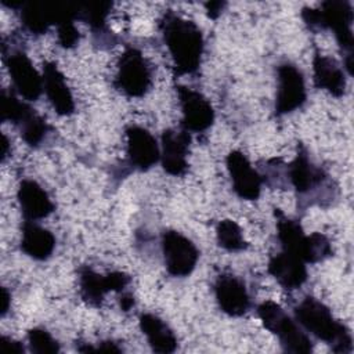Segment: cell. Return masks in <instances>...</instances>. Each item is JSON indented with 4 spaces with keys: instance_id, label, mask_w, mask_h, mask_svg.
Instances as JSON below:
<instances>
[{
    "instance_id": "26",
    "label": "cell",
    "mask_w": 354,
    "mask_h": 354,
    "mask_svg": "<svg viewBox=\"0 0 354 354\" xmlns=\"http://www.w3.org/2000/svg\"><path fill=\"white\" fill-rule=\"evenodd\" d=\"M19 133L22 140L29 145V147H37L40 145L47 134L50 133L51 127L50 124L36 112L33 111L19 126Z\"/></svg>"
},
{
    "instance_id": "25",
    "label": "cell",
    "mask_w": 354,
    "mask_h": 354,
    "mask_svg": "<svg viewBox=\"0 0 354 354\" xmlns=\"http://www.w3.org/2000/svg\"><path fill=\"white\" fill-rule=\"evenodd\" d=\"M35 109L26 102L21 101L14 91H1V120L10 122L17 127L33 112Z\"/></svg>"
},
{
    "instance_id": "11",
    "label": "cell",
    "mask_w": 354,
    "mask_h": 354,
    "mask_svg": "<svg viewBox=\"0 0 354 354\" xmlns=\"http://www.w3.org/2000/svg\"><path fill=\"white\" fill-rule=\"evenodd\" d=\"M178 95L183 119L180 122L181 129L194 133H202L207 130L214 122V109L210 101L199 91L185 87L176 86Z\"/></svg>"
},
{
    "instance_id": "30",
    "label": "cell",
    "mask_w": 354,
    "mask_h": 354,
    "mask_svg": "<svg viewBox=\"0 0 354 354\" xmlns=\"http://www.w3.org/2000/svg\"><path fill=\"white\" fill-rule=\"evenodd\" d=\"M205 7H206V11H207V15L210 18L216 19L221 14L223 8L225 7V1H209V3L205 4Z\"/></svg>"
},
{
    "instance_id": "7",
    "label": "cell",
    "mask_w": 354,
    "mask_h": 354,
    "mask_svg": "<svg viewBox=\"0 0 354 354\" xmlns=\"http://www.w3.org/2000/svg\"><path fill=\"white\" fill-rule=\"evenodd\" d=\"M162 252L167 272L180 278L188 277L199 259L195 243L176 230H166L162 234Z\"/></svg>"
},
{
    "instance_id": "2",
    "label": "cell",
    "mask_w": 354,
    "mask_h": 354,
    "mask_svg": "<svg viewBox=\"0 0 354 354\" xmlns=\"http://www.w3.org/2000/svg\"><path fill=\"white\" fill-rule=\"evenodd\" d=\"M295 318L307 332L330 346L335 353H351L353 339L348 328L339 322L328 306L306 296L295 308Z\"/></svg>"
},
{
    "instance_id": "6",
    "label": "cell",
    "mask_w": 354,
    "mask_h": 354,
    "mask_svg": "<svg viewBox=\"0 0 354 354\" xmlns=\"http://www.w3.org/2000/svg\"><path fill=\"white\" fill-rule=\"evenodd\" d=\"M115 87L127 97H142L152 86V69L142 53L136 47H127L118 61Z\"/></svg>"
},
{
    "instance_id": "33",
    "label": "cell",
    "mask_w": 354,
    "mask_h": 354,
    "mask_svg": "<svg viewBox=\"0 0 354 354\" xmlns=\"http://www.w3.org/2000/svg\"><path fill=\"white\" fill-rule=\"evenodd\" d=\"M8 147H10V142H8V138L6 136H3V151H1V160L4 162L6 158L8 156Z\"/></svg>"
},
{
    "instance_id": "19",
    "label": "cell",
    "mask_w": 354,
    "mask_h": 354,
    "mask_svg": "<svg viewBox=\"0 0 354 354\" xmlns=\"http://www.w3.org/2000/svg\"><path fill=\"white\" fill-rule=\"evenodd\" d=\"M267 270L275 281L288 290L297 289L307 281L306 263L297 256L283 250L270 259Z\"/></svg>"
},
{
    "instance_id": "4",
    "label": "cell",
    "mask_w": 354,
    "mask_h": 354,
    "mask_svg": "<svg viewBox=\"0 0 354 354\" xmlns=\"http://www.w3.org/2000/svg\"><path fill=\"white\" fill-rule=\"evenodd\" d=\"M306 25L315 29H330L335 33L337 44L346 53L344 57H353V7L346 0H326L319 8L306 7L301 11Z\"/></svg>"
},
{
    "instance_id": "10",
    "label": "cell",
    "mask_w": 354,
    "mask_h": 354,
    "mask_svg": "<svg viewBox=\"0 0 354 354\" xmlns=\"http://www.w3.org/2000/svg\"><path fill=\"white\" fill-rule=\"evenodd\" d=\"M4 62L15 91L28 101H36L43 91V75L37 72L26 53L10 51L4 54Z\"/></svg>"
},
{
    "instance_id": "3",
    "label": "cell",
    "mask_w": 354,
    "mask_h": 354,
    "mask_svg": "<svg viewBox=\"0 0 354 354\" xmlns=\"http://www.w3.org/2000/svg\"><path fill=\"white\" fill-rule=\"evenodd\" d=\"M277 235L283 252L292 253L306 264H314L332 256V243L321 232L306 235L297 220L286 217L279 209H275Z\"/></svg>"
},
{
    "instance_id": "15",
    "label": "cell",
    "mask_w": 354,
    "mask_h": 354,
    "mask_svg": "<svg viewBox=\"0 0 354 354\" xmlns=\"http://www.w3.org/2000/svg\"><path fill=\"white\" fill-rule=\"evenodd\" d=\"M214 296L220 310L230 317H242L250 308L245 283L235 275L223 272L214 281Z\"/></svg>"
},
{
    "instance_id": "8",
    "label": "cell",
    "mask_w": 354,
    "mask_h": 354,
    "mask_svg": "<svg viewBox=\"0 0 354 354\" xmlns=\"http://www.w3.org/2000/svg\"><path fill=\"white\" fill-rule=\"evenodd\" d=\"M131 278L129 274L122 271H112L108 274H98L88 266L79 268V286L82 299L93 306L100 307L104 296L108 292L122 293L130 283Z\"/></svg>"
},
{
    "instance_id": "12",
    "label": "cell",
    "mask_w": 354,
    "mask_h": 354,
    "mask_svg": "<svg viewBox=\"0 0 354 354\" xmlns=\"http://www.w3.org/2000/svg\"><path fill=\"white\" fill-rule=\"evenodd\" d=\"M286 178L299 196H308L329 181V176L310 160L303 145L297 147L296 158L286 166Z\"/></svg>"
},
{
    "instance_id": "9",
    "label": "cell",
    "mask_w": 354,
    "mask_h": 354,
    "mask_svg": "<svg viewBox=\"0 0 354 354\" xmlns=\"http://www.w3.org/2000/svg\"><path fill=\"white\" fill-rule=\"evenodd\" d=\"M278 88L275 97V113L286 115L303 106L307 100L304 76L292 62H282L277 68Z\"/></svg>"
},
{
    "instance_id": "29",
    "label": "cell",
    "mask_w": 354,
    "mask_h": 354,
    "mask_svg": "<svg viewBox=\"0 0 354 354\" xmlns=\"http://www.w3.org/2000/svg\"><path fill=\"white\" fill-rule=\"evenodd\" d=\"M1 347H3V350L4 351H11V353H19V354H22L24 351H25V348H24V346H22V343L21 342H18V340H14V339H11V337H8V336H1Z\"/></svg>"
},
{
    "instance_id": "5",
    "label": "cell",
    "mask_w": 354,
    "mask_h": 354,
    "mask_svg": "<svg viewBox=\"0 0 354 354\" xmlns=\"http://www.w3.org/2000/svg\"><path fill=\"white\" fill-rule=\"evenodd\" d=\"M257 315L263 326L279 339L283 351L295 354H308L313 351L311 339L278 303L272 300L263 301L257 307Z\"/></svg>"
},
{
    "instance_id": "20",
    "label": "cell",
    "mask_w": 354,
    "mask_h": 354,
    "mask_svg": "<svg viewBox=\"0 0 354 354\" xmlns=\"http://www.w3.org/2000/svg\"><path fill=\"white\" fill-rule=\"evenodd\" d=\"M314 84L326 90L333 97H342L346 91V75L340 64L328 55H322L315 50L313 58Z\"/></svg>"
},
{
    "instance_id": "1",
    "label": "cell",
    "mask_w": 354,
    "mask_h": 354,
    "mask_svg": "<svg viewBox=\"0 0 354 354\" xmlns=\"http://www.w3.org/2000/svg\"><path fill=\"white\" fill-rule=\"evenodd\" d=\"M163 41L173 61L176 75H189L199 69L205 40L199 26L173 11L165 12L159 21Z\"/></svg>"
},
{
    "instance_id": "28",
    "label": "cell",
    "mask_w": 354,
    "mask_h": 354,
    "mask_svg": "<svg viewBox=\"0 0 354 354\" xmlns=\"http://www.w3.org/2000/svg\"><path fill=\"white\" fill-rule=\"evenodd\" d=\"M57 36H58V43L62 48H73L80 40V33L75 26L73 19H66L58 24Z\"/></svg>"
},
{
    "instance_id": "31",
    "label": "cell",
    "mask_w": 354,
    "mask_h": 354,
    "mask_svg": "<svg viewBox=\"0 0 354 354\" xmlns=\"http://www.w3.org/2000/svg\"><path fill=\"white\" fill-rule=\"evenodd\" d=\"M119 306L123 311L131 310V307L134 306V296L130 292L123 290L120 295V299H119Z\"/></svg>"
},
{
    "instance_id": "27",
    "label": "cell",
    "mask_w": 354,
    "mask_h": 354,
    "mask_svg": "<svg viewBox=\"0 0 354 354\" xmlns=\"http://www.w3.org/2000/svg\"><path fill=\"white\" fill-rule=\"evenodd\" d=\"M28 342L32 353L54 354L58 353L59 343L44 328H32L28 330Z\"/></svg>"
},
{
    "instance_id": "22",
    "label": "cell",
    "mask_w": 354,
    "mask_h": 354,
    "mask_svg": "<svg viewBox=\"0 0 354 354\" xmlns=\"http://www.w3.org/2000/svg\"><path fill=\"white\" fill-rule=\"evenodd\" d=\"M140 329L145 335L152 351L169 354L177 348V337L171 328L158 315L144 313L140 315Z\"/></svg>"
},
{
    "instance_id": "23",
    "label": "cell",
    "mask_w": 354,
    "mask_h": 354,
    "mask_svg": "<svg viewBox=\"0 0 354 354\" xmlns=\"http://www.w3.org/2000/svg\"><path fill=\"white\" fill-rule=\"evenodd\" d=\"M111 8H112L111 1H88V3L80 4L79 19L84 21L91 28L95 36L101 35L104 37L106 36L111 39L112 33H109V29L106 26V17L111 12Z\"/></svg>"
},
{
    "instance_id": "24",
    "label": "cell",
    "mask_w": 354,
    "mask_h": 354,
    "mask_svg": "<svg viewBox=\"0 0 354 354\" xmlns=\"http://www.w3.org/2000/svg\"><path fill=\"white\" fill-rule=\"evenodd\" d=\"M216 238L218 246L228 252H241L248 248V242L243 239L241 227L230 218L218 221L216 227Z\"/></svg>"
},
{
    "instance_id": "21",
    "label": "cell",
    "mask_w": 354,
    "mask_h": 354,
    "mask_svg": "<svg viewBox=\"0 0 354 354\" xmlns=\"http://www.w3.org/2000/svg\"><path fill=\"white\" fill-rule=\"evenodd\" d=\"M21 230V250L26 256L39 261L51 257L55 249V236L51 231L32 220H25Z\"/></svg>"
},
{
    "instance_id": "32",
    "label": "cell",
    "mask_w": 354,
    "mask_h": 354,
    "mask_svg": "<svg viewBox=\"0 0 354 354\" xmlns=\"http://www.w3.org/2000/svg\"><path fill=\"white\" fill-rule=\"evenodd\" d=\"M10 303H11V295L8 293V290L6 288H1V317H4L10 308Z\"/></svg>"
},
{
    "instance_id": "14",
    "label": "cell",
    "mask_w": 354,
    "mask_h": 354,
    "mask_svg": "<svg viewBox=\"0 0 354 354\" xmlns=\"http://www.w3.org/2000/svg\"><path fill=\"white\" fill-rule=\"evenodd\" d=\"M126 133V153L129 163L140 170L147 171L160 159L159 145L156 138L144 127L130 124Z\"/></svg>"
},
{
    "instance_id": "17",
    "label": "cell",
    "mask_w": 354,
    "mask_h": 354,
    "mask_svg": "<svg viewBox=\"0 0 354 354\" xmlns=\"http://www.w3.org/2000/svg\"><path fill=\"white\" fill-rule=\"evenodd\" d=\"M43 90L59 116H69L75 112V101L62 72L53 61L43 62Z\"/></svg>"
},
{
    "instance_id": "13",
    "label": "cell",
    "mask_w": 354,
    "mask_h": 354,
    "mask_svg": "<svg viewBox=\"0 0 354 354\" xmlns=\"http://www.w3.org/2000/svg\"><path fill=\"white\" fill-rule=\"evenodd\" d=\"M227 170L232 181L234 192L245 201H256L261 194L263 177L241 151H231L225 158Z\"/></svg>"
},
{
    "instance_id": "16",
    "label": "cell",
    "mask_w": 354,
    "mask_h": 354,
    "mask_svg": "<svg viewBox=\"0 0 354 354\" xmlns=\"http://www.w3.org/2000/svg\"><path fill=\"white\" fill-rule=\"evenodd\" d=\"M160 162L163 170L170 176H183L188 169V149L191 136L187 130L166 129L162 133Z\"/></svg>"
},
{
    "instance_id": "18",
    "label": "cell",
    "mask_w": 354,
    "mask_h": 354,
    "mask_svg": "<svg viewBox=\"0 0 354 354\" xmlns=\"http://www.w3.org/2000/svg\"><path fill=\"white\" fill-rule=\"evenodd\" d=\"M17 199L25 220H40L50 216L55 206L44 188L35 180L24 178L17 191Z\"/></svg>"
}]
</instances>
